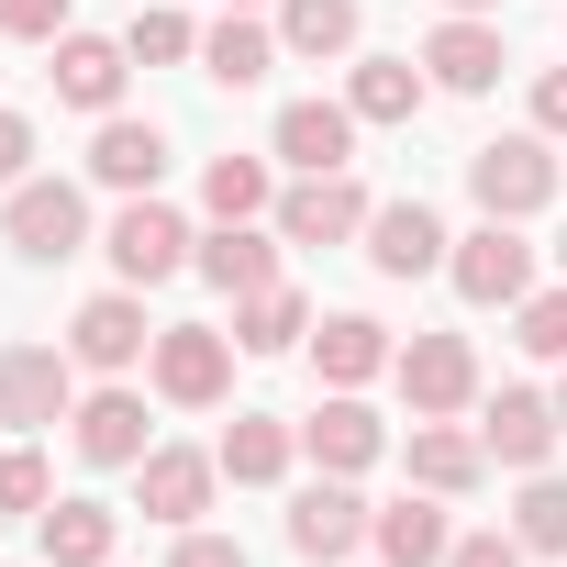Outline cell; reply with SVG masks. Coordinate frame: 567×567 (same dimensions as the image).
Wrapping results in <instances>:
<instances>
[{
	"instance_id": "30bf717a",
	"label": "cell",
	"mask_w": 567,
	"mask_h": 567,
	"mask_svg": "<svg viewBox=\"0 0 567 567\" xmlns=\"http://www.w3.org/2000/svg\"><path fill=\"white\" fill-rule=\"evenodd\" d=\"M68 445H79V467H145V445H156V423H145V390L134 379H101V390H79V412H68Z\"/></svg>"
},
{
	"instance_id": "ba28073f",
	"label": "cell",
	"mask_w": 567,
	"mask_h": 567,
	"mask_svg": "<svg viewBox=\"0 0 567 567\" xmlns=\"http://www.w3.org/2000/svg\"><path fill=\"white\" fill-rule=\"evenodd\" d=\"M368 189H357V167H323V178H290V189H278V245H301V256H323V245H357L368 234Z\"/></svg>"
},
{
	"instance_id": "7402d4cb",
	"label": "cell",
	"mask_w": 567,
	"mask_h": 567,
	"mask_svg": "<svg viewBox=\"0 0 567 567\" xmlns=\"http://www.w3.org/2000/svg\"><path fill=\"white\" fill-rule=\"evenodd\" d=\"M212 456H223V478H234V489H278V478L301 467V423H278V412H234Z\"/></svg>"
},
{
	"instance_id": "603a6c76",
	"label": "cell",
	"mask_w": 567,
	"mask_h": 567,
	"mask_svg": "<svg viewBox=\"0 0 567 567\" xmlns=\"http://www.w3.org/2000/svg\"><path fill=\"white\" fill-rule=\"evenodd\" d=\"M401 467H412V489H434V501H467V489L489 478V445H478L467 423H412Z\"/></svg>"
},
{
	"instance_id": "9a60e30c",
	"label": "cell",
	"mask_w": 567,
	"mask_h": 567,
	"mask_svg": "<svg viewBox=\"0 0 567 567\" xmlns=\"http://www.w3.org/2000/svg\"><path fill=\"white\" fill-rule=\"evenodd\" d=\"M167 123L156 112H101V134H90V189H112V200H145L156 178H167Z\"/></svg>"
},
{
	"instance_id": "d4e9b609",
	"label": "cell",
	"mask_w": 567,
	"mask_h": 567,
	"mask_svg": "<svg viewBox=\"0 0 567 567\" xmlns=\"http://www.w3.org/2000/svg\"><path fill=\"white\" fill-rule=\"evenodd\" d=\"M278 45H290L301 68H346L368 45V12L357 0H278Z\"/></svg>"
},
{
	"instance_id": "74e56055",
	"label": "cell",
	"mask_w": 567,
	"mask_h": 567,
	"mask_svg": "<svg viewBox=\"0 0 567 567\" xmlns=\"http://www.w3.org/2000/svg\"><path fill=\"white\" fill-rule=\"evenodd\" d=\"M23 178H34V123L0 101V189H23Z\"/></svg>"
},
{
	"instance_id": "4fadbf2b",
	"label": "cell",
	"mask_w": 567,
	"mask_h": 567,
	"mask_svg": "<svg viewBox=\"0 0 567 567\" xmlns=\"http://www.w3.org/2000/svg\"><path fill=\"white\" fill-rule=\"evenodd\" d=\"M478 445H489V467H512V478L556 467V445H567L556 390H489V401H478Z\"/></svg>"
},
{
	"instance_id": "8d00e7d4",
	"label": "cell",
	"mask_w": 567,
	"mask_h": 567,
	"mask_svg": "<svg viewBox=\"0 0 567 567\" xmlns=\"http://www.w3.org/2000/svg\"><path fill=\"white\" fill-rule=\"evenodd\" d=\"M445 567H534V556H523V534H456Z\"/></svg>"
},
{
	"instance_id": "ffe728a7",
	"label": "cell",
	"mask_w": 567,
	"mask_h": 567,
	"mask_svg": "<svg viewBox=\"0 0 567 567\" xmlns=\"http://www.w3.org/2000/svg\"><path fill=\"white\" fill-rule=\"evenodd\" d=\"M357 112L346 101H290V112H278V134H267V156H290L301 178H323V167H357Z\"/></svg>"
},
{
	"instance_id": "6da1fadb",
	"label": "cell",
	"mask_w": 567,
	"mask_h": 567,
	"mask_svg": "<svg viewBox=\"0 0 567 567\" xmlns=\"http://www.w3.org/2000/svg\"><path fill=\"white\" fill-rule=\"evenodd\" d=\"M467 200L489 212V223H534L545 200H556V134H489V145H467Z\"/></svg>"
},
{
	"instance_id": "f1b7e54d",
	"label": "cell",
	"mask_w": 567,
	"mask_h": 567,
	"mask_svg": "<svg viewBox=\"0 0 567 567\" xmlns=\"http://www.w3.org/2000/svg\"><path fill=\"white\" fill-rule=\"evenodd\" d=\"M312 323H323V312L290 290V278L256 290V301H234V346H245V357H290V346H312Z\"/></svg>"
},
{
	"instance_id": "8992f818",
	"label": "cell",
	"mask_w": 567,
	"mask_h": 567,
	"mask_svg": "<svg viewBox=\"0 0 567 567\" xmlns=\"http://www.w3.org/2000/svg\"><path fill=\"white\" fill-rule=\"evenodd\" d=\"M445 278H456V301L467 312H512L523 290H534V245H523V223H467L456 234V256H445Z\"/></svg>"
},
{
	"instance_id": "277c9868",
	"label": "cell",
	"mask_w": 567,
	"mask_h": 567,
	"mask_svg": "<svg viewBox=\"0 0 567 567\" xmlns=\"http://www.w3.org/2000/svg\"><path fill=\"white\" fill-rule=\"evenodd\" d=\"M101 256H112V278H123V290H167V278L200 256V234H189V212H167V200L145 189V200H123V212H112Z\"/></svg>"
},
{
	"instance_id": "f546056e",
	"label": "cell",
	"mask_w": 567,
	"mask_h": 567,
	"mask_svg": "<svg viewBox=\"0 0 567 567\" xmlns=\"http://www.w3.org/2000/svg\"><path fill=\"white\" fill-rule=\"evenodd\" d=\"M200 212H212V223H267V212H278L267 156H212V167H200Z\"/></svg>"
},
{
	"instance_id": "d6986e66",
	"label": "cell",
	"mask_w": 567,
	"mask_h": 567,
	"mask_svg": "<svg viewBox=\"0 0 567 567\" xmlns=\"http://www.w3.org/2000/svg\"><path fill=\"white\" fill-rule=\"evenodd\" d=\"M278 256H290V245H278V223H212L189 267L212 278L223 301H256V290H278Z\"/></svg>"
},
{
	"instance_id": "3957f363",
	"label": "cell",
	"mask_w": 567,
	"mask_h": 567,
	"mask_svg": "<svg viewBox=\"0 0 567 567\" xmlns=\"http://www.w3.org/2000/svg\"><path fill=\"white\" fill-rule=\"evenodd\" d=\"M234 334L223 323H156V357H145V379H156V401H178V412H223L234 401Z\"/></svg>"
},
{
	"instance_id": "5b68a950",
	"label": "cell",
	"mask_w": 567,
	"mask_h": 567,
	"mask_svg": "<svg viewBox=\"0 0 567 567\" xmlns=\"http://www.w3.org/2000/svg\"><path fill=\"white\" fill-rule=\"evenodd\" d=\"M68 357L90 368V379H134L145 357H156V323H145V290H90L79 312H68Z\"/></svg>"
},
{
	"instance_id": "7a4b0ae2",
	"label": "cell",
	"mask_w": 567,
	"mask_h": 567,
	"mask_svg": "<svg viewBox=\"0 0 567 567\" xmlns=\"http://www.w3.org/2000/svg\"><path fill=\"white\" fill-rule=\"evenodd\" d=\"M0 245H12L23 267L90 256V189H79V178H23V189H0Z\"/></svg>"
},
{
	"instance_id": "8fae6325",
	"label": "cell",
	"mask_w": 567,
	"mask_h": 567,
	"mask_svg": "<svg viewBox=\"0 0 567 567\" xmlns=\"http://www.w3.org/2000/svg\"><path fill=\"white\" fill-rule=\"evenodd\" d=\"M212 489H223V456L212 445H145V467H134V512L156 534H189L212 512Z\"/></svg>"
},
{
	"instance_id": "2e32d148",
	"label": "cell",
	"mask_w": 567,
	"mask_h": 567,
	"mask_svg": "<svg viewBox=\"0 0 567 567\" xmlns=\"http://www.w3.org/2000/svg\"><path fill=\"white\" fill-rule=\"evenodd\" d=\"M301 456H312L323 478H368V467L390 456V423H379L357 390H323V401L301 412Z\"/></svg>"
},
{
	"instance_id": "4316f807",
	"label": "cell",
	"mask_w": 567,
	"mask_h": 567,
	"mask_svg": "<svg viewBox=\"0 0 567 567\" xmlns=\"http://www.w3.org/2000/svg\"><path fill=\"white\" fill-rule=\"evenodd\" d=\"M423 101H434V79H423L412 56H368V45L346 56V112H357V123H412Z\"/></svg>"
},
{
	"instance_id": "f35d334b",
	"label": "cell",
	"mask_w": 567,
	"mask_h": 567,
	"mask_svg": "<svg viewBox=\"0 0 567 567\" xmlns=\"http://www.w3.org/2000/svg\"><path fill=\"white\" fill-rule=\"evenodd\" d=\"M534 134H556V145H567V68H545V79H534Z\"/></svg>"
},
{
	"instance_id": "9c48e42d",
	"label": "cell",
	"mask_w": 567,
	"mask_h": 567,
	"mask_svg": "<svg viewBox=\"0 0 567 567\" xmlns=\"http://www.w3.org/2000/svg\"><path fill=\"white\" fill-rule=\"evenodd\" d=\"M390 379H401L412 423H456V412H478V346H467V334H412V346L390 357Z\"/></svg>"
},
{
	"instance_id": "52a82bcc",
	"label": "cell",
	"mask_w": 567,
	"mask_h": 567,
	"mask_svg": "<svg viewBox=\"0 0 567 567\" xmlns=\"http://www.w3.org/2000/svg\"><path fill=\"white\" fill-rule=\"evenodd\" d=\"M79 412V357H68V334L56 346H0V423L12 434H56Z\"/></svg>"
},
{
	"instance_id": "44dd1931",
	"label": "cell",
	"mask_w": 567,
	"mask_h": 567,
	"mask_svg": "<svg viewBox=\"0 0 567 567\" xmlns=\"http://www.w3.org/2000/svg\"><path fill=\"white\" fill-rule=\"evenodd\" d=\"M390 323L379 312H323L312 323V368H323V390H368V379H390Z\"/></svg>"
},
{
	"instance_id": "1f68e13d",
	"label": "cell",
	"mask_w": 567,
	"mask_h": 567,
	"mask_svg": "<svg viewBox=\"0 0 567 567\" xmlns=\"http://www.w3.org/2000/svg\"><path fill=\"white\" fill-rule=\"evenodd\" d=\"M512 346H523V357H545V368H567V278H556V290H523V301H512Z\"/></svg>"
},
{
	"instance_id": "7bdbcfd3",
	"label": "cell",
	"mask_w": 567,
	"mask_h": 567,
	"mask_svg": "<svg viewBox=\"0 0 567 567\" xmlns=\"http://www.w3.org/2000/svg\"><path fill=\"white\" fill-rule=\"evenodd\" d=\"M556 267H567V234H556Z\"/></svg>"
},
{
	"instance_id": "d590c367",
	"label": "cell",
	"mask_w": 567,
	"mask_h": 567,
	"mask_svg": "<svg viewBox=\"0 0 567 567\" xmlns=\"http://www.w3.org/2000/svg\"><path fill=\"white\" fill-rule=\"evenodd\" d=\"M167 567H256V556H245L234 534H212V523H189V534L167 545Z\"/></svg>"
},
{
	"instance_id": "60d3db41",
	"label": "cell",
	"mask_w": 567,
	"mask_h": 567,
	"mask_svg": "<svg viewBox=\"0 0 567 567\" xmlns=\"http://www.w3.org/2000/svg\"><path fill=\"white\" fill-rule=\"evenodd\" d=\"M223 12H267V0H223Z\"/></svg>"
},
{
	"instance_id": "b9f144b4",
	"label": "cell",
	"mask_w": 567,
	"mask_h": 567,
	"mask_svg": "<svg viewBox=\"0 0 567 567\" xmlns=\"http://www.w3.org/2000/svg\"><path fill=\"white\" fill-rule=\"evenodd\" d=\"M556 423H567V379H556Z\"/></svg>"
},
{
	"instance_id": "cb8c5ba5",
	"label": "cell",
	"mask_w": 567,
	"mask_h": 567,
	"mask_svg": "<svg viewBox=\"0 0 567 567\" xmlns=\"http://www.w3.org/2000/svg\"><path fill=\"white\" fill-rule=\"evenodd\" d=\"M34 545H45V567H112V545H123V512L112 501H45L34 512Z\"/></svg>"
},
{
	"instance_id": "ab89813d",
	"label": "cell",
	"mask_w": 567,
	"mask_h": 567,
	"mask_svg": "<svg viewBox=\"0 0 567 567\" xmlns=\"http://www.w3.org/2000/svg\"><path fill=\"white\" fill-rule=\"evenodd\" d=\"M445 12H501V0H445Z\"/></svg>"
},
{
	"instance_id": "d6a6232c",
	"label": "cell",
	"mask_w": 567,
	"mask_h": 567,
	"mask_svg": "<svg viewBox=\"0 0 567 567\" xmlns=\"http://www.w3.org/2000/svg\"><path fill=\"white\" fill-rule=\"evenodd\" d=\"M123 56L134 68H178V56H200V23L189 12H134L123 23Z\"/></svg>"
},
{
	"instance_id": "4dcf8cb0",
	"label": "cell",
	"mask_w": 567,
	"mask_h": 567,
	"mask_svg": "<svg viewBox=\"0 0 567 567\" xmlns=\"http://www.w3.org/2000/svg\"><path fill=\"white\" fill-rule=\"evenodd\" d=\"M512 534H523V556H567V478H556V467H534V478H523Z\"/></svg>"
},
{
	"instance_id": "83f0119b",
	"label": "cell",
	"mask_w": 567,
	"mask_h": 567,
	"mask_svg": "<svg viewBox=\"0 0 567 567\" xmlns=\"http://www.w3.org/2000/svg\"><path fill=\"white\" fill-rule=\"evenodd\" d=\"M368 545H379V567H445L456 523H445V501H434V489H401V501L368 523Z\"/></svg>"
},
{
	"instance_id": "e575fe53",
	"label": "cell",
	"mask_w": 567,
	"mask_h": 567,
	"mask_svg": "<svg viewBox=\"0 0 567 567\" xmlns=\"http://www.w3.org/2000/svg\"><path fill=\"white\" fill-rule=\"evenodd\" d=\"M68 34V0H0V45H56Z\"/></svg>"
},
{
	"instance_id": "ac0fdd59",
	"label": "cell",
	"mask_w": 567,
	"mask_h": 567,
	"mask_svg": "<svg viewBox=\"0 0 567 567\" xmlns=\"http://www.w3.org/2000/svg\"><path fill=\"white\" fill-rule=\"evenodd\" d=\"M45 79H56V101H68V112H90V123H101V112H123L134 56H123V34H79V23H68V34L45 45Z\"/></svg>"
},
{
	"instance_id": "7c38bea8",
	"label": "cell",
	"mask_w": 567,
	"mask_h": 567,
	"mask_svg": "<svg viewBox=\"0 0 567 567\" xmlns=\"http://www.w3.org/2000/svg\"><path fill=\"white\" fill-rule=\"evenodd\" d=\"M357 256H368L379 278H445L456 234H445V212H434V200H379V212H368V234H357Z\"/></svg>"
},
{
	"instance_id": "484cf974",
	"label": "cell",
	"mask_w": 567,
	"mask_h": 567,
	"mask_svg": "<svg viewBox=\"0 0 567 567\" xmlns=\"http://www.w3.org/2000/svg\"><path fill=\"white\" fill-rule=\"evenodd\" d=\"M278 56H290V45H278V23H256V12H223V23L200 34V79H212V90H267Z\"/></svg>"
},
{
	"instance_id": "836d02e7",
	"label": "cell",
	"mask_w": 567,
	"mask_h": 567,
	"mask_svg": "<svg viewBox=\"0 0 567 567\" xmlns=\"http://www.w3.org/2000/svg\"><path fill=\"white\" fill-rule=\"evenodd\" d=\"M45 501H56V478H45V456H34V445H12V456H0V512H23V523H34Z\"/></svg>"
},
{
	"instance_id": "5bb4252c",
	"label": "cell",
	"mask_w": 567,
	"mask_h": 567,
	"mask_svg": "<svg viewBox=\"0 0 567 567\" xmlns=\"http://www.w3.org/2000/svg\"><path fill=\"white\" fill-rule=\"evenodd\" d=\"M368 523H379V512L357 501V478H301V489H290V556H301V567H346V556L368 545Z\"/></svg>"
},
{
	"instance_id": "e0dca14e",
	"label": "cell",
	"mask_w": 567,
	"mask_h": 567,
	"mask_svg": "<svg viewBox=\"0 0 567 567\" xmlns=\"http://www.w3.org/2000/svg\"><path fill=\"white\" fill-rule=\"evenodd\" d=\"M501 68H512V45H501V23H489V12H445V23L423 34V79H434V90H456V101L501 90Z\"/></svg>"
}]
</instances>
